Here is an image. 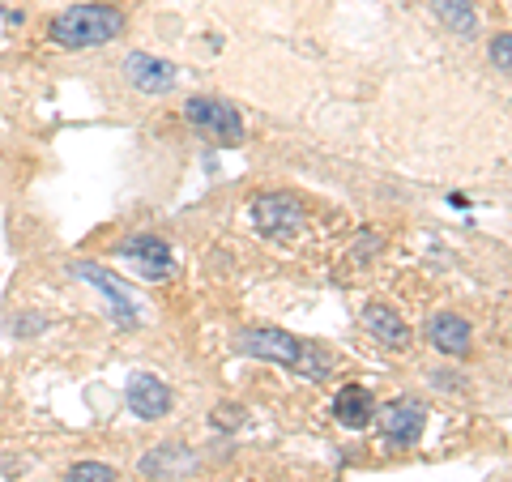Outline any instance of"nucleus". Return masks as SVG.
Listing matches in <instances>:
<instances>
[{
    "label": "nucleus",
    "mask_w": 512,
    "mask_h": 482,
    "mask_svg": "<svg viewBox=\"0 0 512 482\" xmlns=\"http://www.w3.org/2000/svg\"><path fill=\"white\" fill-rule=\"evenodd\" d=\"M124 30V13L111 5H73L52 22V39L60 47H103Z\"/></svg>",
    "instance_id": "f257e3e1"
},
{
    "label": "nucleus",
    "mask_w": 512,
    "mask_h": 482,
    "mask_svg": "<svg viewBox=\"0 0 512 482\" xmlns=\"http://www.w3.org/2000/svg\"><path fill=\"white\" fill-rule=\"evenodd\" d=\"M184 116L192 128H201L205 137L222 141V146H239V141H244V120H239V111L222 99H188Z\"/></svg>",
    "instance_id": "f03ea898"
},
{
    "label": "nucleus",
    "mask_w": 512,
    "mask_h": 482,
    "mask_svg": "<svg viewBox=\"0 0 512 482\" xmlns=\"http://www.w3.org/2000/svg\"><path fill=\"white\" fill-rule=\"evenodd\" d=\"M239 350L256 359H269V363H282V367H295L303 342L282 329H248V333H239Z\"/></svg>",
    "instance_id": "7ed1b4c3"
},
{
    "label": "nucleus",
    "mask_w": 512,
    "mask_h": 482,
    "mask_svg": "<svg viewBox=\"0 0 512 482\" xmlns=\"http://www.w3.org/2000/svg\"><path fill=\"white\" fill-rule=\"evenodd\" d=\"M252 218H256V231L269 235V239H291L303 227V210L291 197H261L252 205Z\"/></svg>",
    "instance_id": "20e7f679"
},
{
    "label": "nucleus",
    "mask_w": 512,
    "mask_h": 482,
    "mask_svg": "<svg viewBox=\"0 0 512 482\" xmlns=\"http://www.w3.org/2000/svg\"><path fill=\"white\" fill-rule=\"evenodd\" d=\"M120 256L137 265L141 278H171L175 269L167 239H154V235H133L128 244H120Z\"/></svg>",
    "instance_id": "39448f33"
},
{
    "label": "nucleus",
    "mask_w": 512,
    "mask_h": 482,
    "mask_svg": "<svg viewBox=\"0 0 512 482\" xmlns=\"http://www.w3.org/2000/svg\"><path fill=\"white\" fill-rule=\"evenodd\" d=\"M124 73L141 94H167L175 86V64L171 60H158V56H146V52H133L124 60Z\"/></svg>",
    "instance_id": "423d86ee"
},
{
    "label": "nucleus",
    "mask_w": 512,
    "mask_h": 482,
    "mask_svg": "<svg viewBox=\"0 0 512 482\" xmlns=\"http://www.w3.org/2000/svg\"><path fill=\"white\" fill-rule=\"evenodd\" d=\"M128 410H133L137 419H163L171 410V389L154 376H133L128 380Z\"/></svg>",
    "instance_id": "0eeeda50"
},
{
    "label": "nucleus",
    "mask_w": 512,
    "mask_h": 482,
    "mask_svg": "<svg viewBox=\"0 0 512 482\" xmlns=\"http://www.w3.org/2000/svg\"><path fill=\"white\" fill-rule=\"evenodd\" d=\"M423 423H427V410L419 406V401H393L389 410H384V436H389L393 444H419L423 436Z\"/></svg>",
    "instance_id": "6e6552de"
},
{
    "label": "nucleus",
    "mask_w": 512,
    "mask_h": 482,
    "mask_svg": "<svg viewBox=\"0 0 512 482\" xmlns=\"http://www.w3.org/2000/svg\"><path fill=\"white\" fill-rule=\"evenodd\" d=\"M333 419H338L342 427H350V431H363L367 423L376 419L372 393L359 389V384H346V389H338V397H333Z\"/></svg>",
    "instance_id": "1a4fd4ad"
},
{
    "label": "nucleus",
    "mask_w": 512,
    "mask_h": 482,
    "mask_svg": "<svg viewBox=\"0 0 512 482\" xmlns=\"http://www.w3.org/2000/svg\"><path fill=\"white\" fill-rule=\"evenodd\" d=\"M363 325H367V333H372L376 342H384V346H393V350H406V346H410L406 320L397 316L393 308H384V303H367V308H363Z\"/></svg>",
    "instance_id": "9d476101"
},
{
    "label": "nucleus",
    "mask_w": 512,
    "mask_h": 482,
    "mask_svg": "<svg viewBox=\"0 0 512 482\" xmlns=\"http://www.w3.org/2000/svg\"><path fill=\"white\" fill-rule=\"evenodd\" d=\"M427 342L436 346L440 355H466L470 350V325L453 312H440V316H431V325H427Z\"/></svg>",
    "instance_id": "9b49d317"
},
{
    "label": "nucleus",
    "mask_w": 512,
    "mask_h": 482,
    "mask_svg": "<svg viewBox=\"0 0 512 482\" xmlns=\"http://www.w3.org/2000/svg\"><path fill=\"white\" fill-rule=\"evenodd\" d=\"M73 273H77V278H86V282H94V286H99V291L111 299V312H116L120 325H137L133 299H128V291H124L116 278H111V273H103L99 265H90V261H86V265H73Z\"/></svg>",
    "instance_id": "f8f14e48"
},
{
    "label": "nucleus",
    "mask_w": 512,
    "mask_h": 482,
    "mask_svg": "<svg viewBox=\"0 0 512 482\" xmlns=\"http://www.w3.org/2000/svg\"><path fill=\"white\" fill-rule=\"evenodd\" d=\"M188 465H192V453H188V448H180V444H163L158 453H150L146 461H141V470L154 474V478H180Z\"/></svg>",
    "instance_id": "ddd939ff"
},
{
    "label": "nucleus",
    "mask_w": 512,
    "mask_h": 482,
    "mask_svg": "<svg viewBox=\"0 0 512 482\" xmlns=\"http://www.w3.org/2000/svg\"><path fill=\"white\" fill-rule=\"evenodd\" d=\"M431 9H436V18H440L448 30H457V35H474L478 13H474L470 0H431Z\"/></svg>",
    "instance_id": "4468645a"
},
{
    "label": "nucleus",
    "mask_w": 512,
    "mask_h": 482,
    "mask_svg": "<svg viewBox=\"0 0 512 482\" xmlns=\"http://www.w3.org/2000/svg\"><path fill=\"white\" fill-rule=\"evenodd\" d=\"M64 482H116V470L103 461H82V465H73Z\"/></svg>",
    "instance_id": "2eb2a0df"
},
{
    "label": "nucleus",
    "mask_w": 512,
    "mask_h": 482,
    "mask_svg": "<svg viewBox=\"0 0 512 482\" xmlns=\"http://www.w3.org/2000/svg\"><path fill=\"white\" fill-rule=\"evenodd\" d=\"M491 60H495V69H512V35H500L491 43Z\"/></svg>",
    "instance_id": "dca6fc26"
},
{
    "label": "nucleus",
    "mask_w": 512,
    "mask_h": 482,
    "mask_svg": "<svg viewBox=\"0 0 512 482\" xmlns=\"http://www.w3.org/2000/svg\"><path fill=\"white\" fill-rule=\"evenodd\" d=\"M210 423L214 427H239V423H244V410H239V406H218Z\"/></svg>",
    "instance_id": "f3484780"
}]
</instances>
